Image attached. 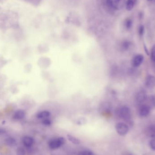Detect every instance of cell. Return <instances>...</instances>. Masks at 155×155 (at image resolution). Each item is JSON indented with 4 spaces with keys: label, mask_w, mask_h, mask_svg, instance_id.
Masks as SVG:
<instances>
[{
    "label": "cell",
    "mask_w": 155,
    "mask_h": 155,
    "mask_svg": "<svg viewBox=\"0 0 155 155\" xmlns=\"http://www.w3.org/2000/svg\"><path fill=\"white\" fill-rule=\"evenodd\" d=\"M108 4L112 8L119 10L124 8L126 4V0H107Z\"/></svg>",
    "instance_id": "1"
},
{
    "label": "cell",
    "mask_w": 155,
    "mask_h": 155,
    "mask_svg": "<svg viewBox=\"0 0 155 155\" xmlns=\"http://www.w3.org/2000/svg\"><path fill=\"white\" fill-rule=\"evenodd\" d=\"M65 139L63 137H58L50 141L49 143V146L51 149H56L65 144Z\"/></svg>",
    "instance_id": "2"
},
{
    "label": "cell",
    "mask_w": 155,
    "mask_h": 155,
    "mask_svg": "<svg viewBox=\"0 0 155 155\" xmlns=\"http://www.w3.org/2000/svg\"><path fill=\"white\" fill-rule=\"evenodd\" d=\"M115 129L117 133L122 136L127 135L129 131L128 126L122 122H119L115 126Z\"/></svg>",
    "instance_id": "3"
},
{
    "label": "cell",
    "mask_w": 155,
    "mask_h": 155,
    "mask_svg": "<svg viewBox=\"0 0 155 155\" xmlns=\"http://www.w3.org/2000/svg\"><path fill=\"white\" fill-rule=\"evenodd\" d=\"M120 117L126 121H128L131 118L130 110L128 107H122L120 110Z\"/></svg>",
    "instance_id": "4"
},
{
    "label": "cell",
    "mask_w": 155,
    "mask_h": 155,
    "mask_svg": "<svg viewBox=\"0 0 155 155\" xmlns=\"http://www.w3.org/2000/svg\"><path fill=\"white\" fill-rule=\"evenodd\" d=\"M145 85L147 88H153L155 86V77L152 75H149L146 77Z\"/></svg>",
    "instance_id": "5"
},
{
    "label": "cell",
    "mask_w": 155,
    "mask_h": 155,
    "mask_svg": "<svg viewBox=\"0 0 155 155\" xmlns=\"http://www.w3.org/2000/svg\"><path fill=\"white\" fill-rule=\"evenodd\" d=\"M144 60V56L142 54H137L134 57L133 60V66L134 67H139Z\"/></svg>",
    "instance_id": "6"
},
{
    "label": "cell",
    "mask_w": 155,
    "mask_h": 155,
    "mask_svg": "<svg viewBox=\"0 0 155 155\" xmlns=\"http://www.w3.org/2000/svg\"><path fill=\"white\" fill-rule=\"evenodd\" d=\"M151 111L150 107L146 105H143L139 109V114L141 117H146L148 115Z\"/></svg>",
    "instance_id": "7"
},
{
    "label": "cell",
    "mask_w": 155,
    "mask_h": 155,
    "mask_svg": "<svg viewBox=\"0 0 155 155\" xmlns=\"http://www.w3.org/2000/svg\"><path fill=\"white\" fill-rule=\"evenodd\" d=\"M26 112L23 110L16 111L13 115V118L15 120H20L25 118Z\"/></svg>",
    "instance_id": "8"
},
{
    "label": "cell",
    "mask_w": 155,
    "mask_h": 155,
    "mask_svg": "<svg viewBox=\"0 0 155 155\" xmlns=\"http://www.w3.org/2000/svg\"><path fill=\"white\" fill-rule=\"evenodd\" d=\"M23 143L25 146L27 147H30L33 145L34 141L33 138L29 136H25L22 140Z\"/></svg>",
    "instance_id": "9"
},
{
    "label": "cell",
    "mask_w": 155,
    "mask_h": 155,
    "mask_svg": "<svg viewBox=\"0 0 155 155\" xmlns=\"http://www.w3.org/2000/svg\"><path fill=\"white\" fill-rule=\"evenodd\" d=\"M50 113L49 111H43L38 113L37 114V118L39 119H46L50 117Z\"/></svg>",
    "instance_id": "10"
},
{
    "label": "cell",
    "mask_w": 155,
    "mask_h": 155,
    "mask_svg": "<svg viewBox=\"0 0 155 155\" xmlns=\"http://www.w3.org/2000/svg\"><path fill=\"white\" fill-rule=\"evenodd\" d=\"M135 4V2L134 0H127L126 2V9L128 11L132 10Z\"/></svg>",
    "instance_id": "11"
},
{
    "label": "cell",
    "mask_w": 155,
    "mask_h": 155,
    "mask_svg": "<svg viewBox=\"0 0 155 155\" xmlns=\"http://www.w3.org/2000/svg\"><path fill=\"white\" fill-rule=\"evenodd\" d=\"M5 143L7 146H15L16 145V139L13 137H8L5 140Z\"/></svg>",
    "instance_id": "12"
},
{
    "label": "cell",
    "mask_w": 155,
    "mask_h": 155,
    "mask_svg": "<svg viewBox=\"0 0 155 155\" xmlns=\"http://www.w3.org/2000/svg\"><path fill=\"white\" fill-rule=\"evenodd\" d=\"M67 138L70 142L75 145H78L80 143V141L78 138L69 134L67 135Z\"/></svg>",
    "instance_id": "13"
},
{
    "label": "cell",
    "mask_w": 155,
    "mask_h": 155,
    "mask_svg": "<svg viewBox=\"0 0 155 155\" xmlns=\"http://www.w3.org/2000/svg\"><path fill=\"white\" fill-rule=\"evenodd\" d=\"M137 101L139 103L144 102L146 99V95L145 93L143 92L139 93L137 95Z\"/></svg>",
    "instance_id": "14"
},
{
    "label": "cell",
    "mask_w": 155,
    "mask_h": 155,
    "mask_svg": "<svg viewBox=\"0 0 155 155\" xmlns=\"http://www.w3.org/2000/svg\"><path fill=\"white\" fill-rule=\"evenodd\" d=\"M133 20L131 18H127L125 20V27L127 29H130L133 26Z\"/></svg>",
    "instance_id": "15"
},
{
    "label": "cell",
    "mask_w": 155,
    "mask_h": 155,
    "mask_svg": "<svg viewBox=\"0 0 155 155\" xmlns=\"http://www.w3.org/2000/svg\"><path fill=\"white\" fill-rule=\"evenodd\" d=\"M131 43L128 41H124L122 44V49L125 50H127L129 49V47L130 46Z\"/></svg>",
    "instance_id": "16"
},
{
    "label": "cell",
    "mask_w": 155,
    "mask_h": 155,
    "mask_svg": "<svg viewBox=\"0 0 155 155\" xmlns=\"http://www.w3.org/2000/svg\"><path fill=\"white\" fill-rule=\"evenodd\" d=\"M25 150L22 147H19L16 150V155H25Z\"/></svg>",
    "instance_id": "17"
},
{
    "label": "cell",
    "mask_w": 155,
    "mask_h": 155,
    "mask_svg": "<svg viewBox=\"0 0 155 155\" xmlns=\"http://www.w3.org/2000/svg\"><path fill=\"white\" fill-rule=\"evenodd\" d=\"M144 32H145V28L143 26H141L139 28L138 32L140 36H142L144 35Z\"/></svg>",
    "instance_id": "18"
},
{
    "label": "cell",
    "mask_w": 155,
    "mask_h": 155,
    "mask_svg": "<svg viewBox=\"0 0 155 155\" xmlns=\"http://www.w3.org/2000/svg\"><path fill=\"white\" fill-rule=\"evenodd\" d=\"M150 146L152 150L155 151V139L151 140L150 142Z\"/></svg>",
    "instance_id": "19"
},
{
    "label": "cell",
    "mask_w": 155,
    "mask_h": 155,
    "mask_svg": "<svg viewBox=\"0 0 155 155\" xmlns=\"http://www.w3.org/2000/svg\"><path fill=\"white\" fill-rule=\"evenodd\" d=\"M151 58H152V60L155 62V45L153 46L152 49Z\"/></svg>",
    "instance_id": "20"
},
{
    "label": "cell",
    "mask_w": 155,
    "mask_h": 155,
    "mask_svg": "<svg viewBox=\"0 0 155 155\" xmlns=\"http://www.w3.org/2000/svg\"><path fill=\"white\" fill-rule=\"evenodd\" d=\"M81 155H95V154L91 151L87 150L82 152Z\"/></svg>",
    "instance_id": "21"
},
{
    "label": "cell",
    "mask_w": 155,
    "mask_h": 155,
    "mask_svg": "<svg viewBox=\"0 0 155 155\" xmlns=\"http://www.w3.org/2000/svg\"><path fill=\"white\" fill-rule=\"evenodd\" d=\"M43 124L45 125L46 126H49L51 124V122L50 120H49L48 118H46V119H43Z\"/></svg>",
    "instance_id": "22"
},
{
    "label": "cell",
    "mask_w": 155,
    "mask_h": 155,
    "mask_svg": "<svg viewBox=\"0 0 155 155\" xmlns=\"http://www.w3.org/2000/svg\"><path fill=\"white\" fill-rule=\"evenodd\" d=\"M6 131L5 129L3 128H0V135H2L6 133Z\"/></svg>",
    "instance_id": "23"
},
{
    "label": "cell",
    "mask_w": 155,
    "mask_h": 155,
    "mask_svg": "<svg viewBox=\"0 0 155 155\" xmlns=\"http://www.w3.org/2000/svg\"><path fill=\"white\" fill-rule=\"evenodd\" d=\"M144 50H145V51H146V54H147V55H149V54L148 51V50H147V48H146V45H145V44L144 45Z\"/></svg>",
    "instance_id": "24"
},
{
    "label": "cell",
    "mask_w": 155,
    "mask_h": 155,
    "mask_svg": "<svg viewBox=\"0 0 155 155\" xmlns=\"http://www.w3.org/2000/svg\"><path fill=\"white\" fill-rule=\"evenodd\" d=\"M148 1H154V0H147Z\"/></svg>",
    "instance_id": "25"
}]
</instances>
